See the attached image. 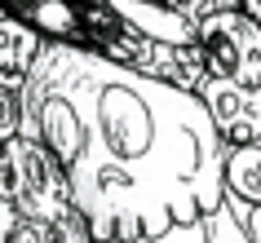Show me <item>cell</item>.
<instances>
[{"label":"cell","mask_w":261,"mask_h":243,"mask_svg":"<svg viewBox=\"0 0 261 243\" xmlns=\"http://www.w3.org/2000/svg\"><path fill=\"white\" fill-rule=\"evenodd\" d=\"M111 9L138 27L142 36H151L160 44H173V49H195V27L173 9V5H138V0H111Z\"/></svg>","instance_id":"6"},{"label":"cell","mask_w":261,"mask_h":243,"mask_svg":"<svg viewBox=\"0 0 261 243\" xmlns=\"http://www.w3.org/2000/svg\"><path fill=\"white\" fill-rule=\"evenodd\" d=\"M14 226H18V217H14V208H9V199H5V190H0V243L14 234Z\"/></svg>","instance_id":"11"},{"label":"cell","mask_w":261,"mask_h":243,"mask_svg":"<svg viewBox=\"0 0 261 243\" xmlns=\"http://www.w3.org/2000/svg\"><path fill=\"white\" fill-rule=\"evenodd\" d=\"M199 49V89L195 102L226 146H257L261 142V31L239 14H213L195 27Z\"/></svg>","instance_id":"2"},{"label":"cell","mask_w":261,"mask_h":243,"mask_svg":"<svg viewBox=\"0 0 261 243\" xmlns=\"http://www.w3.org/2000/svg\"><path fill=\"white\" fill-rule=\"evenodd\" d=\"M84 239H89L84 217H67V221H18L5 243H84Z\"/></svg>","instance_id":"9"},{"label":"cell","mask_w":261,"mask_h":243,"mask_svg":"<svg viewBox=\"0 0 261 243\" xmlns=\"http://www.w3.org/2000/svg\"><path fill=\"white\" fill-rule=\"evenodd\" d=\"M244 230H248V239H252V243H261V212H257V208H248Z\"/></svg>","instance_id":"13"},{"label":"cell","mask_w":261,"mask_h":243,"mask_svg":"<svg viewBox=\"0 0 261 243\" xmlns=\"http://www.w3.org/2000/svg\"><path fill=\"white\" fill-rule=\"evenodd\" d=\"M221 195L261 212V150L257 146H230V155L221 164Z\"/></svg>","instance_id":"8"},{"label":"cell","mask_w":261,"mask_h":243,"mask_svg":"<svg viewBox=\"0 0 261 243\" xmlns=\"http://www.w3.org/2000/svg\"><path fill=\"white\" fill-rule=\"evenodd\" d=\"M84 243H102V239H84Z\"/></svg>","instance_id":"14"},{"label":"cell","mask_w":261,"mask_h":243,"mask_svg":"<svg viewBox=\"0 0 261 243\" xmlns=\"http://www.w3.org/2000/svg\"><path fill=\"white\" fill-rule=\"evenodd\" d=\"M239 14H244L248 22L261 31V0H239Z\"/></svg>","instance_id":"12"},{"label":"cell","mask_w":261,"mask_h":243,"mask_svg":"<svg viewBox=\"0 0 261 243\" xmlns=\"http://www.w3.org/2000/svg\"><path fill=\"white\" fill-rule=\"evenodd\" d=\"M0 190L18 221H67L75 212L71 181L40 142L14 137L0 146Z\"/></svg>","instance_id":"4"},{"label":"cell","mask_w":261,"mask_h":243,"mask_svg":"<svg viewBox=\"0 0 261 243\" xmlns=\"http://www.w3.org/2000/svg\"><path fill=\"white\" fill-rule=\"evenodd\" d=\"M155 243H252V239H248V230L239 226V217L230 212V203L221 199V208L195 217V221H186V226L164 230Z\"/></svg>","instance_id":"7"},{"label":"cell","mask_w":261,"mask_h":243,"mask_svg":"<svg viewBox=\"0 0 261 243\" xmlns=\"http://www.w3.org/2000/svg\"><path fill=\"white\" fill-rule=\"evenodd\" d=\"M18 137V93H5L0 89V146Z\"/></svg>","instance_id":"10"},{"label":"cell","mask_w":261,"mask_h":243,"mask_svg":"<svg viewBox=\"0 0 261 243\" xmlns=\"http://www.w3.org/2000/svg\"><path fill=\"white\" fill-rule=\"evenodd\" d=\"M40 49H44L40 36L0 5V89L5 93H22V84H27Z\"/></svg>","instance_id":"5"},{"label":"cell","mask_w":261,"mask_h":243,"mask_svg":"<svg viewBox=\"0 0 261 243\" xmlns=\"http://www.w3.org/2000/svg\"><path fill=\"white\" fill-rule=\"evenodd\" d=\"M18 137L71 181L89 239L155 243L221 208L230 146L191 93L142 80L80 44H44L18 93Z\"/></svg>","instance_id":"1"},{"label":"cell","mask_w":261,"mask_h":243,"mask_svg":"<svg viewBox=\"0 0 261 243\" xmlns=\"http://www.w3.org/2000/svg\"><path fill=\"white\" fill-rule=\"evenodd\" d=\"M75 31H80V49L97 53L102 62L120 71H133L142 80L168 84L177 93H191L199 89V49H173V44H160L151 36H142L138 27H128L111 0H80L75 5Z\"/></svg>","instance_id":"3"}]
</instances>
